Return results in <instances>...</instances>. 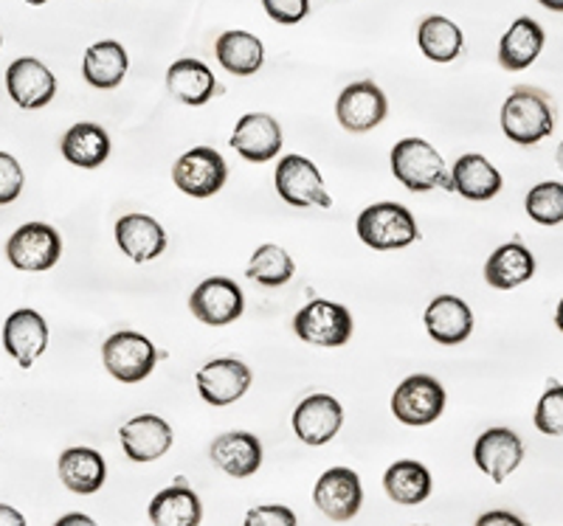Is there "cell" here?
<instances>
[{
	"label": "cell",
	"mask_w": 563,
	"mask_h": 526,
	"mask_svg": "<svg viewBox=\"0 0 563 526\" xmlns=\"http://www.w3.org/2000/svg\"><path fill=\"white\" fill-rule=\"evenodd\" d=\"M57 473L65 488L77 495H93L108 479L104 459L93 448H68L57 462Z\"/></svg>",
	"instance_id": "cell-25"
},
{
	"label": "cell",
	"mask_w": 563,
	"mask_h": 526,
	"mask_svg": "<svg viewBox=\"0 0 563 526\" xmlns=\"http://www.w3.org/2000/svg\"><path fill=\"white\" fill-rule=\"evenodd\" d=\"M130 68V57L122 43L102 40L93 43L82 57V77L90 88L113 90L124 82V74Z\"/></svg>",
	"instance_id": "cell-27"
},
{
	"label": "cell",
	"mask_w": 563,
	"mask_h": 526,
	"mask_svg": "<svg viewBox=\"0 0 563 526\" xmlns=\"http://www.w3.org/2000/svg\"><path fill=\"white\" fill-rule=\"evenodd\" d=\"M555 324H558V329H561V333H563V299H561V304H558V313H555Z\"/></svg>",
	"instance_id": "cell-44"
},
{
	"label": "cell",
	"mask_w": 563,
	"mask_h": 526,
	"mask_svg": "<svg viewBox=\"0 0 563 526\" xmlns=\"http://www.w3.org/2000/svg\"><path fill=\"white\" fill-rule=\"evenodd\" d=\"M198 392L214 409H223V405L238 403L245 392L251 389V374L249 366L238 358H218L209 360L198 372Z\"/></svg>",
	"instance_id": "cell-13"
},
{
	"label": "cell",
	"mask_w": 563,
	"mask_h": 526,
	"mask_svg": "<svg viewBox=\"0 0 563 526\" xmlns=\"http://www.w3.org/2000/svg\"><path fill=\"white\" fill-rule=\"evenodd\" d=\"M544 29L538 26V20L519 18L507 29L499 43V65L505 71H525L538 59L544 48Z\"/></svg>",
	"instance_id": "cell-28"
},
{
	"label": "cell",
	"mask_w": 563,
	"mask_h": 526,
	"mask_svg": "<svg viewBox=\"0 0 563 526\" xmlns=\"http://www.w3.org/2000/svg\"><path fill=\"white\" fill-rule=\"evenodd\" d=\"M218 63L234 77H251L263 68L265 45L251 32H223L214 43Z\"/></svg>",
	"instance_id": "cell-30"
},
{
	"label": "cell",
	"mask_w": 563,
	"mask_h": 526,
	"mask_svg": "<svg viewBox=\"0 0 563 526\" xmlns=\"http://www.w3.org/2000/svg\"><path fill=\"white\" fill-rule=\"evenodd\" d=\"M313 501L330 521H352L361 513V501H364L358 473L350 468H330L316 482Z\"/></svg>",
	"instance_id": "cell-12"
},
{
	"label": "cell",
	"mask_w": 563,
	"mask_h": 526,
	"mask_svg": "<svg viewBox=\"0 0 563 526\" xmlns=\"http://www.w3.org/2000/svg\"><path fill=\"white\" fill-rule=\"evenodd\" d=\"M23 192V169L18 158L9 153H0V205H9Z\"/></svg>",
	"instance_id": "cell-37"
},
{
	"label": "cell",
	"mask_w": 563,
	"mask_h": 526,
	"mask_svg": "<svg viewBox=\"0 0 563 526\" xmlns=\"http://www.w3.org/2000/svg\"><path fill=\"white\" fill-rule=\"evenodd\" d=\"M391 175L409 192H431V189L454 192L442 155L422 138H404L391 147Z\"/></svg>",
	"instance_id": "cell-2"
},
{
	"label": "cell",
	"mask_w": 563,
	"mask_h": 526,
	"mask_svg": "<svg viewBox=\"0 0 563 526\" xmlns=\"http://www.w3.org/2000/svg\"><path fill=\"white\" fill-rule=\"evenodd\" d=\"M29 7H43V3H48V0H26Z\"/></svg>",
	"instance_id": "cell-46"
},
{
	"label": "cell",
	"mask_w": 563,
	"mask_h": 526,
	"mask_svg": "<svg viewBox=\"0 0 563 526\" xmlns=\"http://www.w3.org/2000/svg\"><path fill=\"white\" fill-rule=\"evenodd\" d=\"M23 524H26V521H23V515H20L18 510L0 504V526H23Z\"/></svg>",
	"instance_id": "cell-41"
},
{
	"label": "cell",
	"mask_w": 563,
	"mask_h": 526,
	"mask_svg": "<svg viewBox=\"0 0 563 526\" xmlns=\"http://www.w3.org/2000/svg\"><path fill=\"white\" fill-rule=\"evenodd\" d=\"M263 9L279 26H296L299 20L308 18L310 0H263Z\"/></svg>",
	"instance_id": "cell-38"
},
{
	"label": "cell",
	"mask_w": 563,
	"mask_h": 526,
	"mask_svg": "<svg viewBox=\"0 0 563 526\" xmlns=\"http://www.w3.org/2000/svg\"><path fill=\"white\" fill-rule=\"evenodd\" d=\"M7 257L18 270H52L63 257V239L48 223H26L9 237Z\"/></svg>",
	"instance_id": "cell-9"
},
{
	"label": "cell",
	"mask_w": 563,
	"mask_h": 526,
	"mask_svg": "<svg viewBox=\"0 0 563 526\" xmlns=\"http://www.w3.org/2000/svg\"><path fill=\"white\" fill-rule=\"evenodd\" d=\"M7 90L23 110H40L57 97V77L40 59L20 57L7 68Z\"/></svg>",
	"instance_id": "cell-14"
},
{
	"label": "cell",
	"mask_w": 563,
	"mask_h": 526,
	"mask_svg": "<svg viewBox=\"0 0 563 526\" xmlns=\"http://www.w3.org/2000/svg\"><path fill=\"white\" fill-rule=\"evenodd\" d=\"M167 88L180 104L200 108L218 93L220 85L206 63H200V59H178V63L169 65Z\"/></svg>",
	"instance_id": "cell-24"
},
{
	"label": "cell",
	"mask_w": 563,
	"mask_h": 526,
	"mask_svg": "<svg viewBox=\"0 0 563 526\" xmlns=\"http://www.w3.org/2000/svg\"><path fill=\"white\" fill-rule=\"evenodd\" d=\"M384 490L391 501L415 507L431 495V473L426 465L400 459L384 473Z\"/></svg>",
	"instance_id": "cell-33"
},
{
	"label": "cell",
	"mask_w": 563,
	"mask_h": 526,
	"mask_svg": "<svg viewBox=\"0 0 563 526\" xmlns=\"http://www.w3.org/2000/svg\"><path fill=\"white\" fill-rule=\"evenodd\" d=\"M386 113H389V102H386L384 90L369 79L352 82L350 88L341 90L339 102H335L339 124L350 133H369L372 127L384 122Z\"/></svg>",
	"instance_id": "cell-11"
},
{
	"label": "cell",
	"mask_w": 563,
	"mask_h": 526,
	"mask_svg": "<svg viewBox=\"0 0 563 526\" xmlns=\"http://www.w3.org/2000/svg\"><path fill=\"white\" fill-rule=\"evenodd\" d=\"M501 130L512 144L530 147V144L544 142L555 130V110L544 90L519 85L512 88L507 102L501 104Z\"/></svg>",
	"instance_id": "cell-1"
},
{
	"label": "cell",
	"mask_w": 563,
	"mask_h": 526,
	"mask_svg": "<svg viewBox=\"0 0 563 526\" xmlns=\"http://www.w3.org/2000/svg\"><path fill=\"white\" fill-rule=\"evenodd\" d=\"M476 524H482V526H490V524L521 526V518H519V515L505 513V510H496V513H485V515H479V521H476Z\"/></svg>",
	"instance_id": "cell-40"
},
{
	"label": "cell",
	"mask_w": 563,
	"mask_h": 526,
	"mask_svg": "<svg viewBox=\"0 0 563 526\" xmlns=\"http://www.w3.org/2000/svg\"><path fill=\"white\" fill-rule=\"evenodd\" d=\"M189 310L206 327H225L238 322L245 310L243 290L238 282L225 277H211L200 282L189 295Z\"/></svg>",
	"instance_id": "cell-10"
},
{
	"label": "cell",
	"mask_w": 563,
	"mask_h": 526,
	"mask_svg": "<svg viewBox=\"0 0 563 526\" xmlns=\"http://www.w3.org/2000/svg\"><path fill=\"white\" fill-rule=\"evenodd\" d=\"M104 369L122 383H141L153 374L155 363H158V349L147 335L124 329L104 340L102 347Z\"/></svg>",
	"instance_id": "cell-4"
},
{
	"label": "cell",
	"mask_w": 563,
	"mask_h": 526,
	"mask_svg": "<svg viewBox=\"0 0 563 526\" xmlns=\"http://www.w3.org/2000/svg\"><path fill=\"white\" fill-rule=\"evenodd\" d=\"M344 425V409L333 394H310L294 411V430L305 445H327Z\"/></svg>",
	"instance_id": "cell-15"
},
{
	"label": "cell",
	"mask_w": 563,
	"mask_h": 526,
	"mask_svg": "<svg viewBox=\"0 0 563 526\" xmlns=\"http://www.w3.org/2000/svg\"><path fill=\"white\" fill-rule=\"evenodd\" d=\"M445 389L431 374H411L391 394V414L404 425H431L445 411Z\"/></svg>",
	"instance_id": "cell-7"
},
{
	"label": "cell",
	"mask_w": 563,
	"mask_h": 526,
	"mask_svg": "<svg viewBox=\"0 0 563 526\" xmlns=\"http://www.w3.org/2000/svg\"><path fill=\"white\" fill-rule=\"evenodd\" d=\"M361 243L369 245L372 250H397L415 243L420 237L417 232L415 214L400 203H375L358 214L355 223Z\"/></svg>",
	"instance_id": "cell-3"
},
{
	"label": "cell",
	"mask_w": 563,
	"mask_h": 526,
	"mask_svg": "<svg viewBox=\"0 0 563 526\" xmlns=\"http://www.w3.org/2000/svg\"><path fill=\"white\" fill-rule=\"evenodd\" d=\"M474 462L493 482L501 484L512 470L525 462V443L516 430L490 428L474 445Z\"/></svg>",
	"instance_id": "cell-16"
},
{
	"label": "cell",
	"mask_w": 563,
	"mask_h": 526,
	"mask_svg": "<svg viewBox=\"0 0 563 526\" xmlns=\"http://www.w3.org/2000/svg\"><path fill=\"white\" fill-rule=\"evenodd\" d=\"M63 158L79 169H97L110 158V135L99 124H74L59 142Z\"/></svg>",
	"instance_id": "cell-29"
},
{
	"label": "cell",
	"mask_w": 563,
	"mask_h": 526,
	"mask_svg": "<svg viewBox=\"0 0 563 526\" xmlns=\"http://www.w3.org/2000/svg\"><path fill=\"white\" fill-rule=\"evenodd\" d=\"M296 515L288 507H276V504H265V507H254L245 515V526H294Z\"/></svg>",
	"instance_id": "cell-39"
},
{
	"label": "cell",
	"mask_w": 563,
	"mask_h": 526,
	"mask_svg": "<svg viewBox=\"0 0 563 526\" xmlns=\"http://www.w3.org/2000/svg\"><path fill=\"white\" fill-rule=\"evenodd\" d=\"M274 183L279 198L288 205H296V209H308V205L330 209L333 205V198L327 194L319 167L305 155H285L276 164Z\"/></svg>",
	"instance_id": "cell-6"
},
{
	"label": "cell",
	"mask_w": 563,
	"mask_h": 526,
	"mask_svg": "<svg viewBox=\"0 0 563 526\" xmlns=\"http://www.w3.org/2000/svg\"><path fill=\"white\" fill-rule=\"evenodd\" d=\"M555 158H558V167L563 169V142H561V147H558V155H555Z\"/></svg>",
	"instance_id": "cell-45"
},
{
	"label": "cell",
	"mask_w": 563,
	"mask_h": 526,
	"mask_svg": "<svg viewBox=\"0 0 563 526\" xmlns=\"http://www.w3.org/2000/svg\"><path fill=\"white\" fill-rule=\"evenodd\" d=\"M231 147L251 164L274 161L282 149V127L268 113H245L231 133Z\"/></svg>",
	"instance_id": "cell-19"
},
{
	"label": "cell",
	"mask_w": 563,
	"mask_h": 526,
	"mask_svg": "<svg viewBox=\"0 0 563 526\" xmlns=\"http://www.w3.org/2000/svg\"><path fill=\"white\" fill-rule=\"evenodd\" d=\"M426 329L442 347H456L474 333V313L456 295H437L426 307Z\"/></svg>",
	"instance_id": "cell-22"
},
{
	"label": "cell",
	"mask_w": 563,
	"mask_h": 526,
	"mask_svg": "<svg viewBox=\"0 0 563 526\" xmlns=\"http://www.w3.org/2000/svg\"><path fill=\"white\" fill-rule=\"evenodd\" d=\"M3 347L18 360L20 369H32L34 360L48 347V324L37 310H14L3 324Z\"/></svg>",
	"instance_id": "cell-18"
},
{
	"label": "cell",
	"mask_w": 563,
	"mask_h": 526,
	"mask_svg": "<svg viewBox=\"0 0 563 526\" xmlns=\"http://www.w3.org/2000/svg\"><path fill=\"white\" fill-rule=\"evenodd\" d=\"M229 167H225L223 155L211 147H195L184 153L173 167L175 187L189 198H211L225 187Z\"/></svg>",
	"instance_id": "cell-8"
},
{
	"label": "cell",
	"mask_w": 563,
	"mask_h": 526,
	"mask_svg": "<svg viewBox=\"0 0 563 526\" xmlns=\"http://www.w3.org/2000/svg\"><path fill=\"white\" fill-rule=\"evenodd\" d=\"M211 462L231 479H249L263 468V443L249 430H229L211 443Z\"/></svg>",
	"instance_id": "cell-20"
},
{
	"label": "cell",
	"mask_w": 563,
	"mask_h": 526,
	"mask_svg": "<svg viewBox=\"0 0 563 526\" xmlns=\"http://www.w3.org/2000/svg\"><path fill=\"white\" fill-rule=\"evenodd\" d=\"M536 277V257L521 243H507L493 250L485 262V282L496 290H512Z\"/></svg>",
	"instance_id": "cell-23"
},
{
	"label": "cell",
	"mask_w": 563,
	"mask_h": 526,
	"mask_svg": "<svg viewBox=\"0 0 563 526\" xmlns=\"http://www.w3.org/2000/svg\"><path fill=\"white\" fill-rule=\"evenodd\" d=\"M70 524H93V521H90L88 515H79V513L65 515V518H59V526H70Z\"/></svg>",
	"instance_id": "cell-42"
},
{
	"label": "cell",
	"mask_w": 563,
	"mask_h": 526,
	"mask_svg": "<svg viewBox=\"0 0 563 526\" xmlns=\"http://www.w3.org/2000/svg\"><path fill=\"white\" fill-rule=\"evenodd\" d=\"M294 259L285 248L279 245H260V248L251 254L249 262V279H254L256 284H263V288H282V284H288L294 279Z\"/></svg>",
	"instance_id": "cell-34"
},
{
	"label": "cell",
	"mask_w": 563,
	"mask_h": 526,
	"mask_svg": "<svg viewBox=\"0 0 563 526\" xmlns=\"http://www.w3.org/2000/svg\"><path fill=\"white\" fill-rule=\"evenodd\" d=\"M538 3L550 12H563V0H538Z\"/></svg>",
	"instance_id": "cell-43"
},
{
	"label": "cell",
	"mask_w": 563,
	"mask_h": 526,
	"mask_svg": "<svg viewBox=\"0 0 563 526\" xmlns=\"http://www.w3.org/2000/svg\"><path fill=\"white\" fill-rule=\"evenodd\" d=\"M536 428L547 437H563V385H550L538 400Z\"/></svg>",
	"instance_id": "cell-36"
},
{
	"label": "cell",
	"mask_w": 563,
	"mask_h": 526,
	"mask_svg": "<svg viewBox=\"0 0 563 526\" xmlns=\"http://www.w3.org/2000/svg\"><path fill=\"white\" fill-rule=\"evenodd\" d=\"M527 214L538 225H561L563 223V183L558 180H544L530 189L525 200Z\"/></svg>",
	"instance_id": "cell-35"
},
{
	"label": "cell",
	"mask_w": 563,
	"mask_h": 526,
	"mask_svg": "<svg viewBox=\"0 0 563 526\" xmlns=\"http://www.w3.org/2000/svg\"><path fill=\"white\" fill-rule=\"evenodd\" d=\"M417 45L431 63H454L465 48V37H462V29L454 20L431 14L417 29Z\"/></svg>",
	"instance_id": "cell-32"
},
{
	"label": "cell",
	"mask_w": 563,
	"mask_h": 526,
	"mask_svg": "<svg viewBox=\"0 0 563 526\" xmlns=\"http://www.w3.org/2000/svg\"><path fill=\"white\" fill-rule=\"evenodd\" d=\"M501 172L487 161L485 155H462L451 172V189L465 200H493L501 192Z\"/></svg>",
	"instance_id": "cell-26"
},
{
	"label": "cell",
	"mask_w": 563,
	"mask_h": 526,
	"mask_svg": "<svg viewBox=\"0 0 563 526\" xmlns=\"http://www.w3.org/2000/svg\"><path fill=\"white\" fill-rule=\"evenodd\" d=\"M0 43H3V37H0Z\"/></svg>",
	"instance_id": "cell-47"
},
{
	"label": "cell",
	"mask_w": 563,
	"mask_h": 526,
	"mask_svg": "<svg viewBox=\"0 0 563 526\" xmlns=\"http://www.w3.org/2000/svg\"><path fill=\"white\" fill-rule=\"evenodd\" d=\"M115 243L133 262H153L167 250V232L150 214H124L115 223Z\"/></svg>",
	"instance_id": "cell-21"
},
{
	"label": "cell",
	"mask_w": 563,
	"mask_h": 526,
	"mask_svg": "<svg viewBox=\"0 0 563 526\" xmlns=\"http://www.w3.org/2000/svg\"><path fill=\"white\" fill-rule=\"evenodd\" d=\"M150 521L158 526H198L203 521L198 493L184 482L161 490L150 504Z\"/></svg>",
	"instance_id": "cell-31"
},
{
	"label": "cell",
	"mask_w": 563,
	"mask_h": 526,
	"mask_svg": "<svg viewBox=\"0 0 563 526\" xmlns=\"http://www.w3.org/2000/svg\"><path fill=\"white\" fill-rule=\"evenodd\" d=\"M119 439H122L124 456L130 462L147 465L167 454L175 437L167 419H161L158 414H139L122 425Z\"/></svg>",
	"instance_id": "cell-17"
},
{
	"label": "cell",
	"mask_w": 563,
	"mask_h": 526,
	"mask_svg": "<svg viewBox=\"0 0 563 526\" xmlns=\"http://www.w3.org/2000/svg\"><path fill=\"white\" fill-rule=\"evenodd\" d=\"M294 329L305 344L313 347H344L352 338V315L344 304L313 299L296 313Z\"/></svg>",
	"instance_id": "cell-5"
}]
</instances>
